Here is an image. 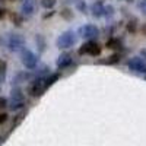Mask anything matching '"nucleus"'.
<instances>
[{"mask_svg":"<svg viewBox=\"0 0 146 146\" xmlns=\"http://www.w3.org/2000/svg\"><path fill=\"white\" fill-rule=\"evenodd\" d=\"M25 105V98L21 91V88H13L10 92V100H9V108L12 111H18Z\"/></svg>","mask_w":146,"mask_h":146,"instance_id":"obj_3","label":"nucleus"},{"mask_svg":"<svg viewBox=\"0 0 146 146\" xmlns=\"http://www.w3.org/2000/svg\"><path fill=\"white\" fill-rule=\"evenodd\" d=\"M67 3H73V2H76V0H66Z\"/></svg>","mask_w":146,"mask_h":146,"instance_id":"obj_26","label":"nucleus"},{"mask_svg":"<svg viewBox=\"0 0 146 146\" xmlns=\"http://www.w3.org/2000/svg\"><path fill=\"white\" fill-rule=\"evenodd\" d=\"M5 107H7V100L3 98V96H0V110L5 108Z\"/></svg>","mask_w":146,"mask_h":146,"instance_id":"obj_21","label":"nucleus"},{"mask_svg":"<svg viewBox=\"0 0 146 146\" xmlns=\"http://www.w3.org/2000/svg\"><path fill=\"white\" fill-rule=\"evenodd\" d=\"M92 42H94V41H88V42H85V44L79 48V54H80V56H82V54H88V51H89V48H91Z\"/></svg>","mask_w":146,"mask_h":146,"instance_id":"obj_16","label":"nucleus"},{"mask_svg":"<svg viewBox=\"0 0 146 146\" xmlns=\"http://www.w3.org/2000/svg\"><path fill=\"white\" fill-rule=\"evenodd\" d=\"M140 57H142V58H146V48L140 51Z\"/></svg>","mask_w":146,"mask_h":146,"instance_id":"obj_24","label":"nucleus"},{"mask_svg":"<svg viewBox=\"0 0 146 146\" xmlns=\"http://www.w3.org/2000/svg\"><path fill=\"white\" fill-rule=\"evenodd\" d=\"M35 7H36V3L35 0H22V5H21V13L23 16L29 18L34 12H35Z\"/></svg>","mask_w":146,"mask_h":146,"instance_id":"obj_8","label":"nucleus"},{"mask_svg":"<svg viewBox=\"0 0 146 146\" xmlns=\"http://www.w3.org/2000/svg\"><path fill=\"white\" fill-rule=\"evenodd\" d=\"M88 54L89 56H100L101 54V47L96 44V42H92V45H91V48H89V51H88Z\"/></svg>","mask_w":146,"mask_h":146,"instance_id":"obj_14","label":"nucleus"},{"mask_svg":"<svg viewBox=\"0 0 146 146\" xmlns=\"http://www.w3.org/2000/svg\"><path fill=\"white\" fill-rule=\"evenodd\" d=\"M127 67L133 73H137V75H145L146 73V62H145V58H142L140 56L130 57L127 60Z\"/></svg>","mask_w":146,"mask_h":146,"instance_id":"obj_5","label":"nucleus"},{"mask_svg":"<svg viewBox=\"0 0 146 146\" xmlns=\"http://www.w3.org/2000/svg\"><path fill=\"white\" fill-rule=\"evenodd\" d=\"M76 41H78V34L75 31L69 29L58 35V38L56 40V45L58 48H70L76 44Z\"/></svg>","mask_w":146,"mask_h":146,"instance_id":"obj_1","label":"nucleus"},{"mask_svg":"<svg viewBox=\"0 0 146 146\" xmlns=\"http://www.w3.org/2000/svg\"><path fill=\"white\" fill-rule=\"evenodd\" d=\"M118 62V56L117 54H114V56H111V57H108V60H105V64H111V63H117Z\"/></svg>","mask_w":146,"mask_h":146,"instance_id":"obj_20","label":"nucleus"},{"mask_svg":"<svg viewBox=\"0 0 146 146\" xmlns=\"http://www.w3.org/2000/svg\"><path fill=\"white\" fill-rule=\"evenodd\" d=\"M6 120H7V114L2 113V114H0V124H3V123H5Z\"/></svg>","mask_w":146,"mask_h":146,"instance_id":"obj_23","label":"nucleus"},{"mask_svg":"<svg viewBox=\"0 0 146 146\" xmlns=\"http://www.w3.org/2000/svg\"><path fill=\"white\" fill-rule=\"evenodd\" d=\"M56 3H57V0H41V5L45 9H53L56 6Z\"/></svg>","mask_w":146,"mask_h":146,"instance_id":"obj_17","label":"nucleus"},{"mask_svg":"<svg viewBox=\"0 0 146 146\" xmlns=\"http://www.w3.org/2000/svg\"><path fill=\"white\" fill-rule=\"evenodd\" d=\"M137 7L139 9H146V0H139V3H137Z\"/></svg>","mask_w":146,"mask_h":146,"instance_id":"obj_22","label":"nucleus"},{"mask_svg":"<svg viewBox=\"0 0 146 146\" xmlns=\"http://www.w3.org/2000/svg\"><path fill=\"white\" fill-rule=\"evenodd\" d=\"M21 62L27 69H35L38 66V56L32 53L28 48H22L21 50Z\"/></svg>","mask_w":146,"mask_h":146,"instance_id":"obj_4","label":"nucleus"},{"mask_svg":"<svg viewBox=\"0 0 146 146\" xmlns=\"http://www.w3.org/2000/svg\"><path fill=\"white\" fill-rule=\"evenodd\" d=\"M58 78H60V75H50L48 78L45 76V79H47V85H48V86H51V85H53V83H54V82H56Z\"/></svg>","mask_w":146,"mask_h":146,"instance_id":"obj_19","label":"nucleus"},{"mask_svg":"<svg viewBox=\"0 0 146 146\" xmlns=\"http://www.w3.org/2000/svg\"><path fill=\"white\" fill-rule=\"evenodd\" d=\"M126 2H129V3H131V2H133V0H126Z\"/></svg>","mask_w":146,"mask_h":146,"instance_id":"obj_27","label":"nucleus"},{"mask_svg":"<svg viewBox=\"0 0 146 146\" xmlns=\"http://www.w3.org/2000/svg\"><path fill=\"white\" fill-rule=\"evenodd\" d=\"M104 2L102 0H95L91 5V13L94 18H102V10H104Z\"/></svg>","mask_w":146,"mask_h":146,"instance_id":"obj_10","label":"nucleus"},{"mask_svg":"<svg viewBox=\"0 0 146 146\" xmlns=\"http://www.w3.org/2000/svg\"><path fill=\"white\" fill-rule=\"evenodd\" d=\"M48 88V85H47V79L45 78H35L34 82L31 83V86H29V92L32 96H41L45 89Z\"/></svg>","mask_w":146,"mask_h":146,"instance_id":"obj_6","label":"nucleus"},{"mask_svg":"<svg viewBox=\"0 0 146 146\" xmlns=\"http://www.w3.org/2000/svg\"><path fill=\"white\" fill-rule=\"evenodd\" d=\"M114 7L111 6V5H105L104 6V10H102V16L105 18V19H108V18H111L113 15H114Z\"/></svg>","mask_w":146,"mask_h":146,"instance_id":"obj_13","label":"nucleus"},{"mask_svg":"<svg viewBox=\"0 0 146 146\" xmlns=\"http://www.w3.org/2000/svg\"><path fill=\"white\" fill-rule=\"evenodd\" d=\"M5 16V10H0V18H3Z\"/></svg>","mask_w":146,"mask_h":146,"instance_id":"obj_25","label":"nucleus"},{"mask_svg":"<svg viewBox=\"0 0 146 146\" xmlns=\"http://www.w3.org/2000/svg\"><path fill=\"white\" fill-rule=\"evenodd\" d=\"M145 79H146V73H145Z\"/></svg>","mask_w":146,"mask_h":146,"instance_id":"obj_28","label":"nucleus"},{"mask_svg":"<svg viewBox=\"0 0 146 146\" xmlns=\"http://www.w3.org/2000/svg\"><path fill=\"white\" fill-rule=\"evenodd\" d=\"M7 48L12 53H18L22 48H25V38L21 34L10 32L7 35Z\"/></svg>","mask_w":146,"mask_h":146,"instance_id":"obj_2","label":"nucleus"},{"mask_svg":"<svg viewBox=\"0 0 146 146\" xmlns=\"http://www.w3.org/2000/svg\"><path fill=\"white\" fill-rule=\"evenodd\" d=\"M72 62L73 60H72V56L69 53H62L56 60V66H57V69H66L72 64Z\"/></svg>","mask_w":146,"mask_h":146,"instance_id":"obj_9","label":"nucleus"},{"mask_svg":"<svg viewBox=\"0 0 146 146\" xmlns=\"http://www.w3.org/2000/svg\"><path fill=\"white\" fill-rule=\"evenodd\" d=\"M78 35L82 36V38H96L100 35V28L94 25V23H86V25L79 27Z\"/></svg>","mask_w":146,"mask_h":146,"instance_id":"obj_7","label":"nucleus"},{"mask_svg":"<svg viewBox=\"0 0 146 146\" xmlns=\"http://www.w3.org/2000/svg\"><path fill=\"white\" fill-rule=\"evenodd\" d=\"M48 73H50V67L48 66H41V67H38L35 72H34V78H45Z\"/></svg>","mask_w":146,"mask_h":146,"instance_id":"obj_11","label":"nucleus"},{"mask_svg":"<svg viewBox=\"0 0 146 146\" xmlns=\"http://www.w3.org/2000/svg\"><path fill=\"white\" fill-rule=\"evenodd\" d=\"M76 6H78V10H79V12H82V13H86L88 6H86V2H85V0H79Z\"/></svg>","mask_w":146,"mask_h":146,"instance_id":"obj_18","label":"nucleus"},{"mask_svg":"<svg viewBox=\"0 0 146 146\" xmlns=\"http://www.w3.org/2000/svg\"><path fill=\"white\" fill-rule=\"evenodd\" d=\"M35 40H36V44H38V51L42 53V51H44V48H45V44H44L42 36H41L40 34H36V35H35Z\"/></svg>","mask_w":146,"mask_h":146,"instance_id":"obj_15","label":"nucleus"},{"mask_svg":"<svg viewBox=\"0 0 146 146\" xmlns=\"http://www.w3.org/2000/svg\"><path fill=\"white\" fill-rule=\"evenodd\" d=\"M31 78H32L31 73H28V72H22V73H19V75H16V76H15L13 83H15V85H18V83H21V82H25V80L31 79Z\"/></svg>","mask_w":146,"mask_h":146,"instance_id":"obj_12","label":"nucleus"}]
</instances>
